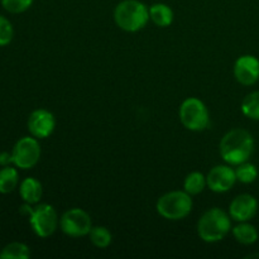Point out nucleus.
Here are the masks:
<instances>
[{
    "instance_id": "5701e85b",
    "label": "nucleus",
    "mask_w": 259,
    "mask_h": 259,
    "mask_svg": "<svg viewBox=\"0 0 259 259\" xmlns=\"http://www.w3.org/2000/svg\"><path fill=\"white\" fill-rule=\"evenodd\" d=\"M14 37V29L9 20L0 15V46H7Z\"/></svg>"
},
{
    "instance_id": "0eeeda50",
    "label": "nucleus",
    "mask_w": 259,
    "mask_h": 259,
    "mask_svg": "<svg viewBox=\"0 0 259 259\" xmlns=\"http://www.w3.org/2000/svg\"><path fill=\"white\" fill-rule=\"evenodd\" d=\"M60 228L68 237L80 238L89 235L93 228V222L85 210L73 207L63 212L60 219Z\"/></svg>"
},
{
    "instance_id": "39448f33",
    "label": "nucleus",
    "mask_w": 259,
    "mask_h": 259,
    "mask_svg": "<svg viewBox=\"0 0 259 259\" xmlns=\"http://www.w3.org/2000/svg\"><path fill=\"white\" fill-rule=\"evenodd\" d=\"M179 115L182 125L189 131L201 132L209 125V110L206 105L197 98H187L182 101Z\"/></svg>"
},
{
    "instance_id": "f03ea898",
    "label": "nucleus",
    "mask_w": 259,
    "mask_h": 259,
    "mask_svg": "<svg viewBox=\"0 0 259 259\" xmlns=\"http://www.w3.org/2000/svg\"><path fill=\"white\" fill-rule=\"evenodd\" d=\"M232 218L224 210L212 207L205 211L197 222V234L205 243H217L224 239L232 229Z\"/></svg>"
},
{
    "instance_id": "9d476101",
    "label": "nucleus",
    "mask_w": 259,
    "mask_h": 259,
    "mask_svg": "<svg viewBox=\"0 0 259 259\" xmlns=\"http://www.w3.org/2000/svg\"><path fill=\"white\" fill-rule=\"evenodd\" d=\"M237 182L235 169L227 164H219L210 169L206 176V185L211 191L222 194L232 189Z\"/></svg>"
},
{
    "instance_id": "9b49d317",
    "label": "nucleus",
    "mask_w": 259,
    "mask_h": 259,
    "mask_svg": "<svg viewBox=\"0 0 259 259\" xmlns=\"http://www.w3.org/2000/svg\"><path fill=\"white\" fill-rule=\"evenodd\" d=\"M234 76L239 83L252 86L259 80V60L252 55L240 56L234 63Z\"/></svg>"
},
{
    "instance_id": "b1692460",
    "label": "nucleus",
    "mask_w": 259,
    "mask_h": 259,
    "mask_svg": "<svg viewBox=\"0 0 259 259\" xmlns=\"http://www.w3.org/2000/svg\"><path fill=\"white\" fill-rule=\"evenodd\" d=\"M9 163H13L12 153H8V152H2V153H0V166H3V167L9 166Z\"/></svg>"
},
{
    "instance_id": "dca6fc26",
    "label": "nucleus",
    "mask_w": 259,
    "mask_h": 259,
    "mask_svg": "<svg viewBox=\"0 0 259 259\" xmlns=\"http://www.w3.org/2000/svg\"><path fill=\"white\" fill-rule=\"evenodd\" d=\"M19 181V175L15 168L10 166H5L0 169V192L2 194H10L14 191Z\"/></svg>"
},
{
    "instance_id": "2eb2a0df",
    "label": "nucleus",
    "mask_w": 259,
    "mask_h": 259,
    "mask_svg": "<svg viewBox=\"0 0 259 259\" xmlns=\"http://www.w3.org/2000/svg\"><path fill=\"white\" fill-rule=\"evenodd\" d=\"M233 235L235 240L240 244L250 245L254 244L258 240V230L254 225L249 224L248 222H243L238 224L237 227L233 228Z\"/></svg>"
},
{
    "instance_id": "6e6552de",
    "label": "nucleus",
    "mask_w": 259,
    "mask_h": 259,
    "mask_svg": "<svg viewBox=\"0 0 259 259\" xmlns=\"http://www.w3.org/2000/svg\"><path fill=\"white\" fill-rule=\"evenodd\" d=\"M13 163L22 169H29L40 158V146L34 137H23L15 143L12 152Z\"/></svg>"
},
{
    "instance_id": "423d86ee",
    "label": "nucleus",
    "mask_w": 259,
    "mask_h": 259,
    "mask_svg": "<svg viewBox=\"0 0 259 259\" xmlns=\"http://www.w3.org/2000/svg\"><path fill=\"white\" fill-rule=\"evenodd\" d=\"M29 223L33 232L40 238H48L56 232L60 220L57 211L50 204H39L32 210Z\"/></svg>"
},
{
    "instance_id": "f8f14e48",
    "label": "nucleus",
    "mask_w": 259,
    "mask_h": 259,
    "mask_svg": "<svg viewBox=\"0 0 259 259\" xmlns=\"http://www.w3.org/2000/svg\"><path fill=\"white\" fill-rule=\"evenodd\" d=\"M258 211V201L249 194L238 195L229 205V215L235 222H249Z\"/></svg>"
},
{
    "instance_id": "aec40b11",
    "label": "nucleus",
    "mask_w": 259,
    "mask_h": 259,
    "mask_svg": "<svg viewBox=\"0 0 259 259\" xmlns=\"http://www.w3.org/2000/svg\"><path fill=\"white\" fill-rule=\"evenodd\" d=\"M89 235H90L91 243L101 249L109 247L113 240V235L105 227H93Z\"/></svg>"
},
{
    "instance_id": "20e7f679",
    "label": "nucleus",
    "mask_w": 259,
    "mask_h": 259,
    "mask_svg": "<svg viewBox=\"0 0 259 259\" xmlns=\"http://www.w3.org/2000/svg\"><path fill=\"white\" fill-rule=\"evenodd\" d=\"M157 212L167 220L185 219L192 210L191 195L186 191H171L162 195L156 205Z\"/></svg>"
},
{
    "instance_id": "6ab92c4d",
    "label": "nucleus",
    "mask_w": 259,
    "mask_h": 259,
    "mask_svg": "<svg viewBox=\"0 0 259 259\" xmlns=\"http://www.w3.org/2000/svg\"><path fill=\"white\" fill-rule=\"evenodd\" d=\"M242 111L247 118L259 120V90L248 94L242 101Z\"/></svg>"
},
{
    "instance_id": "f3484780",
    "label": "nucleus",
    "mask_w": 259,
    "mask_h": 259,
    "mask_svg": "<svg viewBox=\"0 0 259 259\" xmlns=\"http://www.w3.org/2000/svg\"><path fill=\"white\" fill-rule=\"evenodd\" d=\"M206 177L201 174V172H191L186 176L184 182V189L185 191L189 195H199L204 191L206 187Z\"/></svg>"
},
{
    "instance_id": "f257e3e1",
    "label": "nucleus",
    "mask_w": 259,
    "mask_h": 259,
    "mask_svg": "<svg viewBox=\"0 0 259 259\" xmlns=\"http://www.w3.org/2000/svg\"><path fill=\"white\" fill-rule=\"evenodd\" d=\"M220 156L230 166L244 163L254 151V139L252 134L242 128L228 132L220 141Z\"/></svg>"
},
{
    "instance_id": "1a4fd4ad",
    "label": "nucleus",
    "mask_w": 259,
    "mask_h": 259,
    "mask_svg": "<svg viewBox=\"0 0 259 259\" xmlns=\"http://www.w3.org/2000/svg\"><path fill=\"white\" fill-rule=\"evenodd\" d=\"M56 128V119L51 111L37 109L28 118V131L34 138L43 139L50 137Z\"/></svg>"
},
{
    "instance_id": "7ed1b4c3",
    "label": "nucleus",
    "mask_w": 259,
    "mask_h": 259,
    "mask_svg": "<svg viewBox=\"0 0 259 259\" xmlns=\"http://www.w3.org/2000/svg\"><path fill=\"white\" fill-rule=\"evenodd\" d=\"M114 20L125 32H138L149 22V8L139 0H123L114 9Z\"/></svg>"
},
{
    "instance_id": "a211bd4d",
    "label": "nucleus",
    "mask_w": 259,
    "mask_h": 259,
    "mask_svg": "<svg viewBox=\"0 0 259 259\" xmlns=\"http://www.w3.org/2000/svg\"><path fill=\"white\" fill-rule=\"evenodd\" d=\"M29 257L30 250L28 245L19 242L10 243L7 247L3 248L2 253H0L2 259H28Z\"/></svg>"
},
{
    "instance_id": "412c9836",
    "label": "nucleus",
    "mask_w": 259,
    "mask_h": 259,
    "mask_svg": "<svg viewBox=\"0 0 259 259\" xmlns=\"http://www.w3.org/2000/svg\"><path fill=\"white\" fill-rule=\"evenodd\" d=\"M235 176H237V181L242 182V184H252L257 180L258 169L254 164L247 161L244 163L238 164L237 169H235Z\"/></svg>"
},
{
    "instance_id": "393cba45",
    "label": "nucleus",
    "mask_w": 259,
    "mask_h": 259,
    "mask_svg": "<svg viewBox=\"0 0 259 259\" xmlns=\"http://www.w3.org/2000/svg\"><path fill=\"white\" fill-rule=\"evenodd\" d=\"M247 258H259V254H250Z\"/></svg>"
},
{
    "instance_id": "ddd939ff",
    "label": "nucleus",
    "mask_w": 259,
    "mask_h": 259,
    "mask_svg": "<svg viewBox=\"0 0 259 259\" xmlns=\"http://www.w3.org/2000/svg\"><path fill=\"white\" fill-rule=\"evenodd\" d=\"M19 192L20 197H22L24 202L30 205L37 204L43 194L42 184H40L38 180H35L34 177H27V179L20 184Z\"/></svg>"
},
{
    "instance_id": "4468645a",
    "label": "nucleus",
    "mask_w": 259,
    "mask_h": 259,
    "mask_svg": "<svg viewBox=\"0 0 259 259\" xmlns=\"http://www.w3.org/2000/svg\"><path fill=\"white\" fill-rule=\"evenodd\" d=\"M149 19L157 27H168L174 22V10L164 3H154L149 7Z\"/></svg>"
},
{
    "instance_id": "4be33fe9",
    "label": "nucleus",
    "mask_w": 259,
    "mask_h": 259,
    "mask_svg": "<svg viewBox=\"0 0 259 259\" xmlns=\"http://www.w3.org/2000/svg\"><path fill=\"white\" fill-rule=\"evenodd\" d=\"M33 4V0H2V5L7 12L13 14H19L29 9Z\"/></svg>"
}]
</instances>
